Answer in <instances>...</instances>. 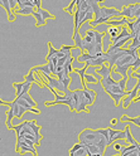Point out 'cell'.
Returning <instances> with one entry per match:
<instances>
[{
    "mask_svg": "<svg viewBox=\"0 0 140 156\" xmlns=\"http://www.w3.org/2000/svg\"><path fill=\"white\" fill-rule=\"evenodd\" d=\"M102 135H100L97 130H91V129H85L78 133V142H81L83 145H97L98 141L101 140Z\"/></svg>",
    "mask_w": 140,
    "mask_h": 156,
    "instance_id": "1",
    "label": "cell"
},
{
    "mask_svg": "<svg viewBox=\"0 0 140 156\" xmlns=\"http://www.w3.org/2000/svg\"><path fill=\"white\" fill-rule=\"evenodd\" d=\"M0 103H2L3 106H4V105H6V106L10 107V108H13L14 115H15L17 119H22L23 115L28 111L27 108H24L23 106H20V105H19L18 102H15V101H13V102H5V101H3V100H2V101H0Z\"/></svg>",
    "mask_w": 140,
    "mask_h": 156,
    "instance_id": "2",
    "label": "cell"
},
{
    "mask_svg": "<svg viewBox=\"0 0 140 156\" xmlns=\"http://www.w3.org/2000/svg\"><path fill=\"white\" fill-rule=\"evenodd\" d=\"M115 16H120V10H117L116 8L101 6V9H100V18H107L110 20H112V18Z\"/></svg>",
    "mask_w": 140,
    "mask_h": 156,
    "instance_id": "3",
    "label": "cell"
},
{
    "mask_svg": "<svg viewBox=\"0 0 140 156\" xmlns=\"http://www.w3.org/2000/svg\"><path fill=\"white\" fill-rule=\"evenodd\" d=\"M82 93H83V97L87 102V106H92L95 103V100L97 97V93L95 90H88V88H82Z\"/></svg>",
    "mask_w": 140,
    "mask_h": 156,
    "instance_id": "4",
    "label": "cell"
},
{
    "mask_svg": "<svg viewBox=\"0 0 140 156\" xmlns=\"http://www.w3.org/2000/svg\"><path fill=\"white\" fill-rule=\"evenodd\" d=\"M134 13H135V4H130V5H125L123 8V10L120 12V16L126 18V19H134Z\"/></svg>",
    "mask_w": 140,
    "mask_h": 156,
    "instance_id": "5",
    "label": "cell"
},
{
    "mask_svg": "<svg viewBox=\"0 0 140 156\" xmlns=\"http://www.w3.org/2000/svg\"><path fill=\"white\" fill-rule=\"evenodd\" d=\"M73 42H75V47L77 49L81 51V53H85V48H83V38L81 37L79 32H75L73 33Z\"/></svg>",
    "mask_w": 140,
    "mask_h": 156,
    "instance_id": "6",
    "label": "cell"
},
{
    "mask_svg": "<svg viewBox=\"0 0 140 156\" xmlns=\"http://www.w3.org/2000/svg\"><path fill=\"white\" fill-rule=\"evenodd\" d=\"M96 73L101 77V78H109V77H111V73H112V69H110L109 66L104 64L102 67H100L96 69Z\"/></svg>",
    "mask_w": 140,
    "mask_h": 156,
    "instance_id": "7",
    "label": "cell"
},
{
    "mask_svg": "<svg viewBox=\"0 0 140 156\" xmlns=\"http://www.w3.org/2000/svg\"><path fill=\"white\" fill-rule=\"evenodd\" d=\"M2 5L4 6V9L6 10L8 20H9V22H14V20H15V14L13 13L10 5H9V0H2Z\"/></svg>",
    "mask_w": 140,
    "mask_h": 156,
    "instance_id": "8",
    "label": "cell"
},
{
    "mask_svg": "<svg viewBox=\"0 0 140 156\" xmlns=\"http://www.w3.org/2000/svg\"><path fill=\"white\" fill-rule=\"evenodd\" d=\"M28 125H29V127L32 129V131L34 132V135H35V137L38 139V141H41L42 136H41V133H39V131H41V126H38V125H37L35 120H32L31 122L28 121Z\"/></svg>",
    "mask_w": 140,
    "mask_h": 156,
    "instance_id": "9",
    "label": "cell"
},
{
    "mask_svg": "<svg viewBox=\"0 0 140 156\" xmlns=\"http://www.w3.org/2000/svg\"><path fill=\"white\" fill-rule=\"evenodd\" d=\"M88 4H90V6H91V9H92V13L95 14V19H98L100 18V9H101L100 3L96 2V0H90Z\"/></svg>",
    "mask_w": 140,
    "mask_h": 156,
    "instance_id": "10",
    "label": "cell"
},
{
    "mask_svg": "<svg viewBox=\"0 0 140 156\" xmlns=\"http://www.w3.org/2000/svg\"><path fill=\"white\" fill-rule=\"evenodd\" d=\"M131 64H127V66H123V67H115V73L123 76V77H127L129 76V69L131 68Z\"/></svg>",
    "mask_w": 140,
    "mask_h": 156,
    "instance_id": "11",
    "label": "cell"
},
{
    "mask_svg": "<svg viewBox=\"0 0 140 156\" xmlns=\"http://www.w3.org/2000/svg\"><path fill=\"white\" fill-rule=\"evenodd\" d=\"M87 66L85 64L83 68H73V72H76L77 74H79V77H81V81H82V88H86V81H85V76H86V71H87Z\"/></svg>",
    "mask_w": 140,
    "mask_h": 156,
    "instance_id": "12",
    "label": "cell"
},
{
    "mask_svg": "<svg viewBox=\"0 0 140 156\" xmlns=\"http://www.w3.org/2000/svg\"><path fill=\"white\" fill-rule=\"evenodd\" d=\"M37 10V9H33V8H23V9H17V10L14 12L15 15H33L34 12Z\"/></svg>",
    "mask_w": 140,
    "mask_h": 156,
    "instance_id": "13",
    "label": "cell"
},
{
    "mask_svg": "<svg viewBox=\"0 0 140 156\" xmlns=\"http://www.w3.org/2000/svg\"><path fill=\"white\" fill-rule=\"evenodd\" d=\"M120 122H131L136 126L140 127V116L139 117H129V116H121V119H120Z\"/></svg>",
    "mask_w": 140,
    "mask_h": 156,
    "instance_id": "14",
    "label": "cell"
},
{
    "mask_svg": "<svg viewBox=\"0 0 140 156\" xmlns=\"http://www.w3.org/2000/svg\"><path fill=\"white\" fill-rule=\"evenodd\" d=\"M13 117H15L14 111H13V108H10V107H9V110H8V112H6V126H8L9 130H13V129H14V126L12 125Z\"/></svg>",
    "mask_w": 140,
    "mask_h": 156,
    "instance_id": "15",
    "label": "cell"
},
{
    "mask_svg": "<svg viewBox=\"0 0 140 156\" xmlns=\"http://www.w3.org/2000/svg\"><path fill=\"white\" fill-rule=\"evenodd\" d=\"M48 48H49V52H48V54H47V57H46V61H47V62H49V61L52 59V58H54V57L57 55V53H58V51L54 49L51 42H48Z\"/></svg>",
    "mask_w": 140,
    "mask_h": 156,
    "instance_id": "16",
    "label": "cell"
},
{
    "mask_svg": "<svg viewBox=\"0 0 140 156\" xmlns=\"http://www.w3.org/2000/svg\"><path fill=\"white\" fill-rule=\"evenodd\" d=\"M100 83H101L102 88H106V87H110V86H114V84H116L117 82L114 80V78L109 77V78H101V81H100Z\"/></svg>",
    "mask_w": 140,
    "mask_h": 156,
    "instance_id": "17",
    "label": "cell"
},
{
    "mask_svg": "<svg viewBox=\"0 0 140 156\" xmlns=\"http://www.w3.org/2000/svg\"><path fill=\"white\" fill-rule=\"evenodd\" d=\"M33 16L35 18V25L37 27H43V25H46L47 24V20H44V19H43V16L41 15V14H39L37 10L34 12V14H33Z\"/></svg>",
    "mask_w": 140,
    "mask_h": 156,
    "instance_id": "18",
    "label": "cell"
},
{
    "mask_svg": "<svg viewBox=\"0 0 140 156\" xmlns=\"http://www.w3.org/2000/svg\"><path fill=\"white\" fill-rule=\"evenodd\" d=\"M124 131H125V133H126V140H125V141H126L127 144H130V145H136L138 142L134 140L131 132H130V127H129V126H126Z\"/></svg>",
    "mask_w": 140,
    "mask_h": 156,
    "instance_id": "19",
    "label": "cell"
},
{
    "mask_svg": "<svg viewBox=\"0 0 140 156\" xmlns=\"http://www.w3.org/2000/svg\"><path fill=\"white\" fill-rule=\"evenodd\" d=\"M37 12L41 14L42 16H43V19L44 20H47V19H56V16L53 15V14H51L49 12H47L46 9H43V8H39V9H37Z\"/></svg>",
    "mask_w": 140,
    "mask_h": 156,
    "instance_id": "20",
    "label": "cell"
},
{
    "mask_svg": "<svg viewBox=\"0 0 140 156\" xmlns=\"http://www.w3.org/2000/svg\"><path fill=\"white\" fill-rule=\"evenodd\" d=\"M138 91H139V84L136 83L135 87L131 90V92H127V97H129V100L131 101V102H134V100L138 97Z\"/></svg>",
    "mask_w": 140,
    "mask_h": 156,
    "instance_id": "21",
    "label": "cell"
},
{
    "mask_svg": "<svg viewBox=\"0 0 140 156\" xmlns=\"http://www.w3.org/2000/svg\"><path fill=\"white\" fill-rule=\"evenodd\" d=\"M92 59V55L91 54H88V53H81V55H79L78 58H77V62H79V63H86V62H88V61H91Z\"/></svg>",
    "mask_w": 140,
    "mask_h": 156,
    "instance_id": "22",
    "label": "cell"
},
{
    "mask_svg": "<svg viewBox=\"0 0 140 156\" xmlns=\"http://www.w3.org/2000/svg\"><path fill=\"white\" fill-rule=\"evenodd\" d=\"M24 82H31V83H37V78L34 77V71L31 69L29 73L24 77Z\"/></svg>",
    "mask_w": 140,
    "mask_h": 156,
    "instance_id": "23",
    "label": "cell"
},
{
    "mask_svg": "<svg viewBox=\"0 0 140 156\" xmlns=\"http://www.w3.org/2000/svg\"><path fill=\"white\" fill-rule=\"evenodd\" d=\"M13 86H14L15 92H17L15 98H17V97H20V94L23 92V88H24V82H22V83H13Z\"/></svg>",
    "mask_w": 140,
    "mask_h": 156,
    "instance_id": "24",
    "label": "cell"
},
{
    "mask_svg": "<svg viewBox=\"0 0 140 156\" xmlns=\"http://www.w3.org/2000/svg\"><path fill=\"white\" fill-rule=\"evenodd\" d=\"M19 98H23V100H25V101H27L29 105H31L32 107H34V108L37 107V103H35V101L32 98V96L29 94V93H27V94H24V96H22V97H19Z\"/></svg>",
    "mask_w": 140,
    "mask_h": 156,
    "instance_id": "25",
    "label": "cell"
},
{
    "mask_svg": "<svg viewBox=\"0 0 140 156\" xmlns=\"http://www.w3.org/2000/svg\"><path fill=\"white\" fill-rule=\"evenodd\" d=\"M85 81H86L87 83H94V84H97V83H98L97 78H95L92 74H87V73H86V76H85Z\"/></svg>",
    "mask_w": 140,
    "mask_h": 156,
    "instance_id": "26",
    "label": "cell"
},
{
    "mask_svg": "<svg viewBox=\"0 0 140 156\" xmlns=\"http://www.w3.org/2000/svg\"><path fill=\"white\" fill-rule=\"evenodd\" d=\"M83 146H85V145H83V144H81V142H77V144H75V145H73V147H72L71 150H69V156H72V155H73L76 151H78L79 149H82Z\"/></svg>",
    "mask_w": 140,
    "mask_h": 156,
    "instance_id": "27",
    "label": "cell"
},
{
    "mask_svg": "<svg viewBox=\"0 0 140 156\" xmlns=\"http://www.w3.org/2000/svg\"><path fill=\"white\" fill-rule=\"evenodd\" d=\"M126 83H127V77H123L121 80L117 82L119 87H120V88H121L124 92H126Z\"/></svg>",
    "mask_w": 140,
    "mask_h": 156,
    "instance_id": "28",
    "label": "cell"
},
{
    "mask_svg": "<svg viewBox=\"0 0 140 156\" xmlns=\"http://www.w3.org/2000/svg\"><path fill=\"white\" fill-rule=\"evenodd\" d=\"M32 84H33V83H31V82H24V88H23V92H22L20 97L24 96V94H27V93H29V90H31ZM17 98H19V97H17Z\"/></svg>",
    "mask_w": 140,
    "mask_h": 156,
    "instance_id": "29",
    "label": "cell"
},
{
    "mask_svg": "<svg viewBox=\"0 0 140 156\" xmlns=\"http://www.w3.org/2000/svg\"><path fill=\"white\" fill-rule=\"evenodd\" d=\"M97 132H98L100 135H102V136H104V137H105L106 140H109V137H110L109 129H98V130H97Z\"/></svg>",
    "mask_w": 140,
    "mask_h": 156,
    "instance_id": "30",
    "label": "cell"
},
{
    "mask_svg": "<svg viewBox=\"0 0 140 156\" xmlns=\"http://www.w3.org/2000/svg\"><path fill=\"white\" fill-rule=\"evenodd\" d=\"M75 45H62L61 47V51L62 52H64V53H71V51L72 49H75Z\"/></svg>",
    "mask_w": 140,
    "mask_h": 156,
    "instance_id": "31",
    "label": "cell"
},
{
    "mask_svg": "<svg viewBox=\"0 0 140 156\" xmlns=\"http://www.w3.org/2000/svg\"><path fill=\"white\" fill-rule=\"evenodd\" d=\"M75 6H76V0H73V2L69 4L67 8H64V12H67V13H69V14H72V12H73L72 9H73Z\"/></svg>",
    "mask_w": 140,
    "mask_h": 156,
    "instance_id": "32",
    "label": "cell"
},
{
    "mask_svg": "<svg viewBox=\"0 0 140 156\" xmlns=\"http://www.w3.org/2000/svg\"><path fill=\"white\" fill-rule=\"evenodd\" d=\"M9 5H10L12 10L15 12L17 9H18V0H9Z\"/></svg>",
    "mask_w": 140,
    "mask_h": 156,
    "instance_id": "33",
    "label": "cell"
},
{
    "mask_svg": "<svg viewBox=\"0 0 140 156\" xmlns=\"http://www.w3.org/2000/svg\"><path fill=\"white\" fill-rule=\"evenodd\" d=\"M71 81H72V78L68 76V77H64V78H63V80H62L61 82L64 84V87H66V88H68V86L71 84Z\"/></svg>",
    "mask_w": 140,
    "mask_h": 156,
    "instance_id": "34",
    "label": "cell"
},
{
    "mask_svg": "<svg viewBox=\"0 0 140 156\" xmlns=\"http://www.w3.org/2000/svg\"><path fill=\"white\" fill-rule=\"evenodd\" d=\"M140 16V3H135V13H134V18H139Z\"/></svg>",
    "mask_w": 140,
    "mask_h": 156,
    "instance_id": "35",
    "label": "cell"
},
{
    "mask_svg": "<svg viewBox=\"0 0 140 156\" xmlns=\"http://www.w3.org/2000/svg\"><path fill=\"white\" fill-rule=\"evenodd\" d=\"M138 68H140V58H138V59L134 62L133 67H131V71H133V73H134V72H136Z\"/></svg>",
    "mask_w": 140,
    "mask_h": 156,
    "instance_id": "36",
    "label": "cell"
},
{
    "mask_svg": "<svg viewBox=\"0 0 140 156\" xmlns=\"http://www.w3.org/2000/svg\"><path fill=\"white\" fill-rule=\"evenodd\" d=\"M130 103H131V101H130V100H129V97L126 96L125 98L123 100V106H124V108H127V107L130 106Z\"/></svg>",
    "mask_w": 140,
    "mask_h": 156,
    "instance_id": "37",
    "label": "cell"
},
{
    "mask_svg": "<svg viewBox=\"0 0 140 156\" xmlns=\"http://www.w3.org/2000/svg\"><path fill=\"white\" fill-rule=\"evenodd\" d=\"M33 3H34V5H35L37 9L42 8V0H33Z\"/></svg>",
    "mask_w": 140,
    "mask_h": 156,
    "instance_id": "38",
    "label": "cell"
},
{
    "mask_svg": "<svg viewBox=\"0 0 140 156\" xmlns=\"http://www.w3.org/2000/svg\"><path fill=\"white\" fill-rule=\"evenodd\" d=\"M114 149H115V151H120V152H121L124 147H123V146L120 145V144H115V145H114Z\"/></svg>",
    "mask_w": 140,
    "mask_h": 156,
    "instance_id": "39",
    "label": "cell"
},
{
    "mask_svg": "<svg viewBox=\"0 0 140 156\" xmlns=\"http://www.w3.org/2000/svg\"><path fill=\"white\" fill-rule=\"evenodd\" d=\"M111 123H112V125H116V123H117V119H112V120H111Z\"/></svg>",
    "mask_w": 140,
    "mask_h": 156,
    "instance_id": "40",
    "label": "cell"
},
{
    "mask_svg": "<svg viewBox=\"0 0 140 156\" xmlns=\"http://www.w3.org/2000/svg\"><path fill=\"white\" fill-rule=\"evenodd\" d=\"M138 101H140V94H139V96H138V97H136V98H135V100H134V102H138Z\"/></svg>",
    "mask_w": 140,
    "mask_h": 156,
    "instance_id": "41",
    "label": "cell"
}]
</instances>
